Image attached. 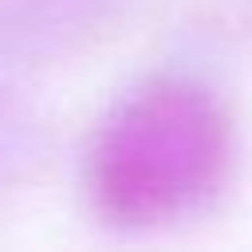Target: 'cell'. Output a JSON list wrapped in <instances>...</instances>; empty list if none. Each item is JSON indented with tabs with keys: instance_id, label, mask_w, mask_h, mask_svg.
<instances>
[{
	"instance_id": "6da1fadb",
	"label": "cell",
	"mask_w": 252,
	"mask_h": 252,
	"mask_svg": "<svg viewBox=\"0 0 252 252\" xmlns=\"http://www.w3.org/2000/svg\"><path fill=\"white\" fill-rule=\"evenodd\" d=\"M236 161V126L197 79L161 75L122 94L87 154L94 209L122 228H158L205 209Z\"/></svg>"
}]
</instances>
